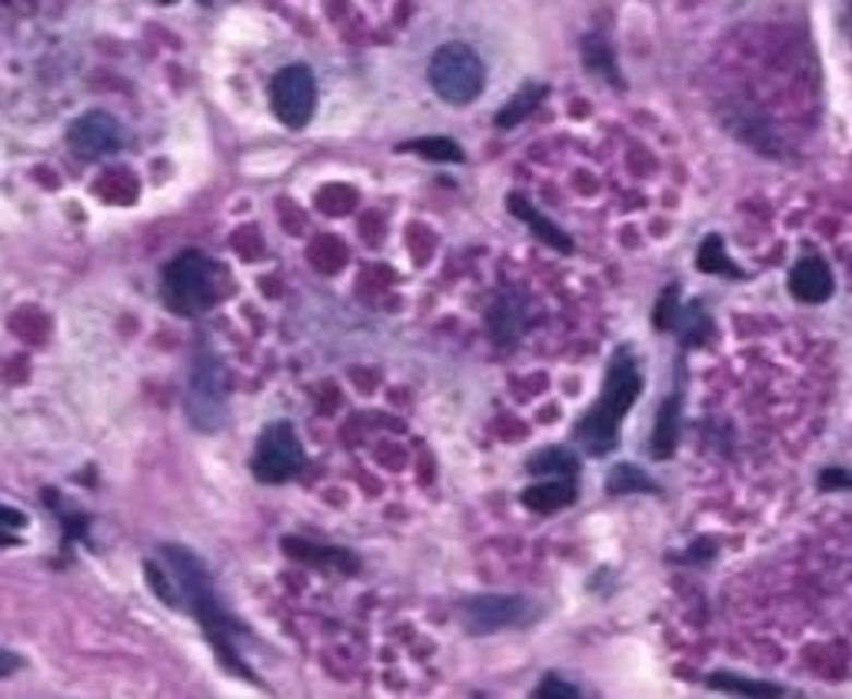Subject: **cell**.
<instances>
[{"label": "cell", "instance_id": "1", "mask_svg": "<svg viewBox=\"0 0 852 699\" xmlns=\"http://www.w3.org/2000/svg\"><path fill=\"white\" fill-rule=\"evenodd\" d=\"M160 556L167 559V566H170V577H173V583L180 587V600L193 610V616L201 619V626H204V632H207V640H211V647L217 650V656L224 660V666H230V673H237V676H243V679H253V673L243 666V660L237 656V650H233V629H237V623H233V616L227 613V606H224V600H220V593H217V583H214V577H211V569L204 566V559L196 556L193 550H187V546H177V543H167L164 550H160Z\"/></svg>", "mask_w": 852, "mask_h": 699}, {"label": "cell", "instance_id": "2", "mask_svg": "<svg viewBox=\"0 0 852 699\" xmlns=\"http://www.w3.org/2000/svg\"><path fill=\"white\" fill-rule=\"evenodd\" d=\"M643 390V376L639 366L633 360L629 350H616V357L610 360L607 370V387L600 394V403L589 410L576 430V439L589 454H610L620 443V420L629 413V407L636 403Z\"/></svg>", "mask_w": 852, "mask_h": 699}, {"label": "cell", "instance_id": "3", "mask_svg": "<svg viewBox=\"0 0 852 699\" xmlns=\"http://www.w3.org/2000/svg\"><path fill=\"white\" fill-rule=\"evenodd\" d=\"M427 81L433 87L436 97H443L446 104H473L483 94L487 84V68L473 47L467 44H443L427 68Z\"/></svg>", "mask_w": 852, "mask_h": 699}, {"label": "cell", "instance_id": "4", "mask_svg": "<svg viewBox=\"0 0 852 699\" xmlns=\"http://www.w3.org/2000/svg\"><path fill=\"white\" fill-rule=\"evenodd\" d=\"M187 417L201 433H214L227 420V376H224V363L211 350H201L193 357L190 387H187Z\"/></svg>", "mask_w": 852, "mask_h": 699}, {"label": "cell", "instance_id": "5", "mask_svg": "<svg viewBox=\"0 0 852 699\" xmlns=\"http://www.w3.org/2000/svg\"><path fill=\"white\" fill-rule=\"evenodd\" d=\"M164 297L177 313H196L214 303V264L204 253L187 250L164 270Z\"/></svg>", "mask_w": 852, "mask_h": 699}, {"label": "cell", "instance_id": "6", "mask_svg": "<svg viewBox=\"0 0 852 699\" xmlns=\"http://www.w3.org/2000/svg\"><path fill=\"white\" fill-rule=\"evenodd\" d=\"M303 443L297 436V430L290 423H271L256 439V454H253V477L260 483H287L290 477H297L303 470Z\"/></svg>", "mask_w": 852, "mask_h": 699}, {"label": "cell", "instance_id": "7", "mask_svg": "<svg viewBox=\"0 0 852 699\" xmlns=\"http://www.w3.org/2000/svg\"><path fill=\"white\" fill-rule=\"evenodd\" d=\"M271 107L280 117V123L293 126V131H300V126L310 123V117L316 110V81L303 63L284 68L271 81Z\"/></svg>", "mask_w": 852, "mask_h": 699}, {"label": "cell", "instance_id": "8", "mask_svg": "<svg viewBox=\"0 0 852 699\" xmlns=\"http://www.w3.org/2000/svg\"><path fill=\"white\" fill-rule=\"evenodd\" d=\"M71 150L84 160H100V157H110L120 150L123 144V134H120V123L104 113V110H91L84 113L81 120L71 123Z\"/></svg>", "mask_w": 852, "mask_h": 699}, {"label": "cell", "instance_id": "9", "mask_svg": "<svg viewBox=\"0 0 852 699\" xmlns=\"http://www.w3.org/2000/svg\"><path fill=\"white\" fill-rule=\"evenodd\" d=\"M530 600H519V596H480L467 603V629L470 632H493L503 626H516V623H527L533 613Z\"/></svg>", "mask_w": 852, "mask_h": 699}, {"label": "cell", "instance_id": "10", "mask_svg": "<svg viewBox=\"0 0 852 699\" xmlns=\"http://www.w3.org/2000/svg\"><path fill=\"white\" fill-rule=\"evenodd\" d=\"M790 290L803 303H823L832 293V274L819 257H803L790 274Z\"/></svg>", "mask_w": 852, "mask_h": 699}, {"label": "cell", "instance_id": "11", "mask_svg": "<svg viewBox=\"0 0 852 699\" xmlns=\"http://www.w3.org/2000/svg\"><path fill=\"white\" fill-rule=\"evenodd\" d=\"M573 499H576V483H573V480H563V477L540 480V483H533L527 493H523V503H527L530 510H537V514L563 510V506H569Z\"/></svg>", "mask_w": 852, "mask_h": 699}, {"label": "cell", "instance_id": "12", "mask_svg": "<svg viewBox=\"0 0 852 699\" xmlns=\"http://www.w3.org/2000/svg\"><path fill=\"white\" fill-rule=\"evenodd\" d=\"M527 467H530V473L540 477V480H553V477L573 480V477L579 473L576 454H569V450H563V447H547V450H540Z\"/></svg>", "mask_w": 852, "mask_h": 699}, {"label": "cell", "instance_id": "13", "mask_svg": "<svg viewBox=\"0 0 852 699\" xmlns=\"http://www.w3.org/2000/svg\"><path fill=\"white\" fill-rule=\"evenodd\" d=\"M676 426H680V397H670L660 410V420H657V430H652V457L660 460H670L673 450H676Z\"/></svg>", "mask_w": 852, "mask_h": 699}, {"label": "cell", "instance_id": "14", "mask_svg": "<svg viewBox=\"0 0 852 699\" xmlns=\"http://www.w3.org/2000/svg\"><path fill=\"white\" fill-rule=\"evenodd\" d=\"M543 97H547V87H543V84L519 87V94L509 97V100L503 104V110L496 113V123L503 126V131H509V126H516L523 117H530V113L543 104Z\"/></svg>", "mask_w": 852, "mask_h": 699}, {"label": "cell", "instance_id": "15", "mask_svg": "<svg viewBox=\"0 0 852 699\" xmlns=\"http://www.w3.org/2000/svg\"><path fill=\"white\" fill-rule=\"evenodd\" d=\"M509 210H513L519 220H527V224H530V227H533V230H537V233L547 240V243H553L556 250H563V253H566V250H573L569 237H566V233H560V230H556L550 220H543V217H540V214H537V210H533L527 201H523V197H516V194H513V197H509Z\"/></svg>", "mask_w": 852, "mask_h": 699}, {"label": "cell", "instance_id": "16", "mask_svg": "<svg viewBox=\"0 0 852 699\" xmlns=\"http://www.w3.org/2000/svg\"><path fill=\"white\" fill-rule=\"evenodd\" d=\"M404 150H413L427 160H440V164H460L464 160V150L456 147L449 137H423V141H410L404 144Z\"/></svg>", "mask_w": 852, "mask_h": 699}, {"label": "cell", "instance_id": "17", "mask_svg": "<svg viewBox=\"0 0 852 699\" xmlns=\"http://www.w3.org/2000/svg\"><path fill=\"white\" fill-rule=\"evenodd\" d=\"M519 316V303L516 300H500L496 310L490 313V330L503 340V344H513L519 334H523V324H516Z\"/></svg>", "mask_w": 852, "mask_h": 699}, {"label": "cell", "instance_id": "18", "mask_svg": "<svg viewBox=\"0 0 852 699\" xmlns=\"http://www.w3.org/2000/svg\"><path fill=\"white\" fill-rule=\"evenodd\" d=\"M583 57H586V68H589V71L610 77V81L620 87V71H616V63H613V53H610V47H607L600 37H589V40L583 44Z\"/></svg>", "mask_w": 852, "mask_h": 699}, {"label": "cell", "instance_id": "19", "mask_svg": "<svg viewBox=\"0 0 852 699\" xmlns=\"http://www.w3.org/2000/svg\"><path fill=\"white\" fill-rule=\"evenodd\" d=\"M709 686H716V689H730V692H743V696H782L779 686H769V683H749V679H740V676H730V673H716V676H709Z\"/></svg>", "mask_w": 852, "mask_h": 699}, {"label": "cell", "instance_id": "20", "mask_svg": "<svg viewBox=\"0 0 852 699\" xmlns=\"http://www.w3.org/2000/svg\"><path fill=\"white\" fill-rule=\"evenodd\" d=\"M699 267H703V270H709V274H736V270H733V264L727 261V253H723V240H719V237H709V240L699 246Z\"/></svg>", "mask_w": 852, "mask_h": 699}, {"label": "cell", "instance_id": "21", "mask_svg": "<svg viewBox=\"0 0 852 699\" xmlns=\"http://www.w3.org/2000/svg\"><path fill=\"white\" fill-rule=\"evenodd\" d=\"M633 490H643V493H649V490H657L649 480H646V473H639L636 467H616L613 473H610V493H633Z\"/></svg>", "mask_w": 852, "mask_h": 699}, {"label": "cell", "instance_id": "22", "mask_svg": "<svg viewBox=\"0 0 852 699\" xmlns=\"http://www.w3.org/2000/svg\"><path fill=\"white\" fill-rule=\"evenodd\" d=\"M147 580H151V587H154V593L167 603V606H180V587H173L170 583V577L164 574V569H157V563H147Z\"/></svg>", "mask_w": 852, "mask_h": 699}, {"label": "cell", "instance_id": "23", "mask_svg": "<svg viewBox=\"0 0 852 699\" xmlns=\"http://www.w3.org/2000/svg\"><path fill=\"white\" fill-rule=\"evenodd\" d=\"M676 321H680V310H676V287H670V290L663 293L660 306H657V327H660V330H670Z\"/></svg>", "mask_w": 852, "mask_h": 699}, {"label": "cell", "instance_id": "24", "mask_svg": "<svg viewBox=\"0 0 852 699\" xmlns=\"http://www.w3.org/2000/svg\"><path fill=\"white\" fill-rule=\"evenodd\" d=\"M537 696H550V699H573V696H579V692H576V686H569V683H560L556 676H550V679H543V683L537 686Z\"/></svg>", "mask_w": 852, "mask_h": 699}, {"label": "cell", "instance_id": "25", "mask_svg": "<svg viewBox=\"0 0 852 699\" xmlns=\"http://www.w3.org/2000/svg\"><path fill=\"white\" fill-rule=\"evenodd\" d=\"M21 666H24V660H21L17 653L0 650V676H11V673H17Z\"/></svg>", "mask_w": 852, "mask_h": 699}, {"label": "cell", "instance_id": "26", "mask_svg": "<svg viewBox=\"0 0 852 699\" xmlns=\"http://www.w3.org/2000/svg\"><path fill=\"white\" fill-rule=\"evenodd\" d=\"M0 527H14V530H21V527H27V517L17 514V510H11V506H0Z\"/></svg>", "mask_w": 852, "mask_h": 699}]
</instances>
